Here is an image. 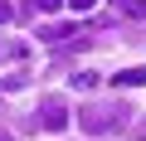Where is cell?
<instances>
[{
  "instance_id": "obj_1",
  "label": "cell",
  "mask_w": 146,
  "mask_h": 141,
  "mask_svg": "<svg viewBox=\"0 0 146 141\" xmlns=\"http://www.w3.org/2000/svg\"><path fill=\"white\" fill-rule=\"evenodd\" d=\"M39 126H44V131H63V126H68L63 97H44V102H39Z\"/></svg>"
},
{
  "instance_id": "obj_2",
  "label": "cell",
  "mask_w": 146,
  "mask_h": 141,
  "mask_svg": "<svg viewBox=\"0 0 146 141\" xmlns=\"http://www.w3.org/2000/svg\"><path fill=\"white\" fill-rule=\"evenodd\" d=\"M78 34H83L78 24H49V29H39V39H44V44H54V49H58V44H73Z\"/></svg>"
},
{
  "instance_id": "obj_3",
  "label": "cell",
  "mask_w": 146,
  "mask_h": 141,
  "mask_svg": "<svg viewBox=\"0 0 146 141\" xmlns=\"http://www.w3.org/2000/svg\"><path fill=\"white\" fill-rule=\"evenodd\" d=\"M122 107H107V112H83V131H107V126H117L122 117H117Z\"/></svg>"
},
{
  "instance_id": "obj_4",
  "label": "cell",
  "mask_w": 146,
  "mask_h": 141,
  "mask_svg": "<svg viewBox=\"0 0 146 141\" xmlns=\"http://www.w3.org/2000/svg\"><path fill=\"white\" fill-rule=\"evenodd\" d=\"M112 10L122 20H146V0H112Z\"/></svg>"
},
{
  "instance_id": "obj_5",
  "label": "cell",
  "mask_w": 146,
  "mask_h": 141,
  "mask_svg": "<svg viewBox=\"0 0 146 141\" xmlns=\"http://www.w3.org/2000/svg\"><path fill=\"white\" fill-rule=\"evenodd\" d=\"M112 83L117 88H141L146 83V68H122V73H112Z\"/></svg>"
},
{
  "instance_id": "obj_6",
  "label": "cell",
  "mask_w": 146,
  "mask_h": 141,
  "mask_svg": "<svg viewBox=\"0 0 146 141\" xmlns=\"http://www.w3.org/2000/svg\"><path fill=\"white\" fill-rule=\"evenodd\" d=\"M5 58H29L25 39H0V63H5Z\"/></svg>"
},
{
  "instance_id": "obj_7",
  "label": "cell",
  "mask_w": 146,
  "mask_h": 141,
  "mask_svg": "<svg viewBox=\"0 0 146 141\" xmlns=\"http://www.w3.org/2000/svg\"><path fill=\"white\" fill-rule=\"evenodd\" d=\"M63 0H25V10H58Z\"/></svg>"
},
{
  "instance_id": "obj_8",
  "label": "cell",
  "mask_w": 146,
  "mask_h": 141,
  "mask_svg": "<svg viewBox=\"0 0 146 141\" xmlns=\"http://www.w3.org/2000/svg\"><path fill=\"white\" fill-rule=\"evenodd\" d=\"M25 78H29V73H15V78H0V93H10V88H25Z\"/></svg>"
},
{
  "instance_id": "obj_9",
  "label": "cell",
  "mask_w": 146,
  "mask_h": 141,
  "mask_svg": "<svg viewBox=\"0 0 146 141\" xmlns=\"http://www.w3.org/2000/svg\"><path fill=\"white\" fill-rule=\"evenodd\" d=\"M93 5H98V0H68V10H78V15H83V10H93Z\"/></svg>"
},
{
  "instance_id": "obj_10",
  "label": "cell",
  "mask_w": 146,
  "mask_h": 141,
  "mask_svg": "<svg viewBox=\"0 0 146 141\" xmlns=\"http://www.w3.org/2000/svg\"><path fill=\"white\" fill-rule=\"evenodd\" d=\"M5 20H15V10H10V0H0V24Z\"/></svg>"
},
{
  "instance_id": "obj_11",
  "label": "cell",
  "mask_w": 146,
  "mask_h": 141,
  "mask_svg": "<svg viewBox=\"0 0 146 141\" xmlns=\"http://www.w3.org/2000/svg\"><path fill=\"white\" fill-rule=\"evenodd\" d=\"M0 141H10V131H0Z\"/></svg>"
}]
</instances>
